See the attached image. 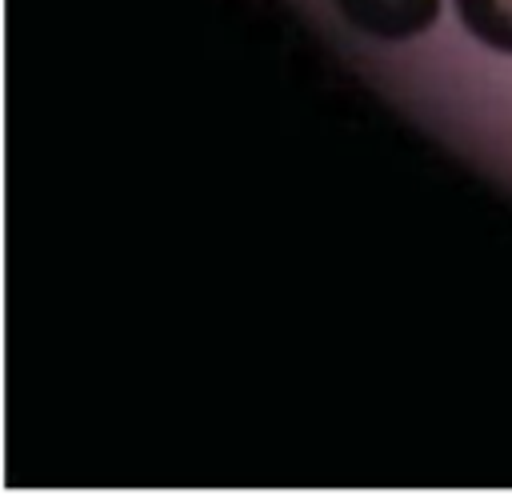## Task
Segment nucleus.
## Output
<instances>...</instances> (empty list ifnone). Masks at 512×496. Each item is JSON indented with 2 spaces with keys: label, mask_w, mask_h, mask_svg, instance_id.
I'll list each match as a JSON object with an SVG mask.
<instances>
[{
  "label": "nucleus",
  "mask_w": 512,
  "mask_h": 496,
  "mask_svg": "<svg viewBox=\"0 0 512 496\" xmlns=\"http://www.w3.org/2000/svg\"><path fill=\"white\" fill-rule=\"evenodd\" d=\"M340 16L376 36V40H408L436 24L440 0H336Z\"/></svg>",
  "instance_id": "obj_1"
},
{
  "label": "nucleus",
  "mask_w": 512,
  "mask_h": 496,
  "mask_svg": "<svg viewBox=\"0 0 512 496\" xmlns=\"http://www.w3.org/2000/svg\"><path fill=\"white\" fill-rule=\"evenodd\" d=\"M456 16L484 48L512 56V0H456Z\"/></svg>",
  "instance_id": "obj_2"
}]
</instances>
